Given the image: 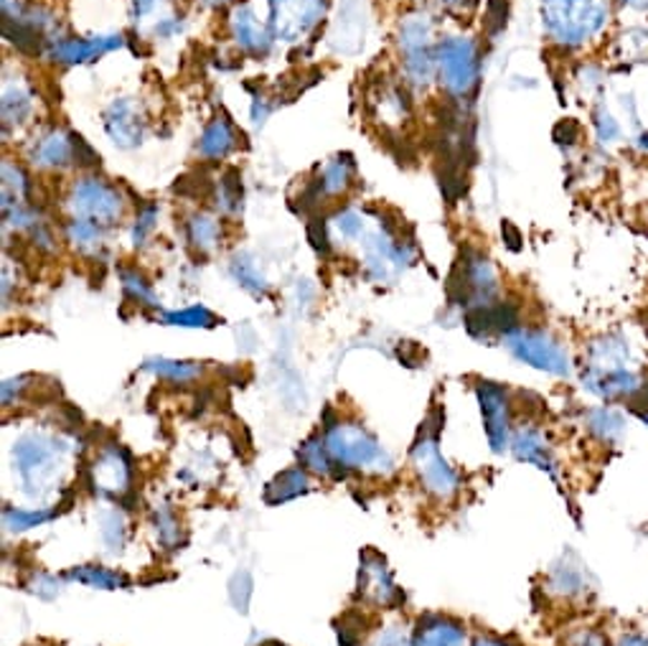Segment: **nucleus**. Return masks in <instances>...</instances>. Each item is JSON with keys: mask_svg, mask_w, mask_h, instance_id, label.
Listing matches in <instances>:
<instances>
[{"mask_svg": "<svg viewBox=\"0 0 648 646\" xmlns=\"http://www.w3.org/2000/svg\"><path fill=\"white\" fill-rule=\"evenodd\" d=\"M646 375L644 354L624 329L598 334L585 349L580 382L595 400L628 407L644 389Z\"/></svg>", "mask_w": 648, "mask_h": 646, "instance_id": "1", "label": "nucleus"}, {"mask_svg": "<svg viewBox=\"0 0 648 646\" xmlns=\"http://www.w3.org/2000/svg\"><path fill=\"white\" fill-rule=\"evenodd\" d=\"M616 16L612 0H541L539 21L562 51H580L606 37Z\"/></svg>", "mask_w": 648, "mask_h": 646, "instance_id": "2", "label": "nucleus"}, {"mask_svg": "<svg viewBox=\"0 0 648 646\" xmlns=\"http://www.w3.org/2000/svg\"><path fill=\"white\" fill-rule=\"evenodd\" d=\"M501 294L499 272H496L494 262L486 258L481 250L466 247L452 268L448 278V300L456 308H483L491 306Z\"/></svg>", "mask_w": 648, "mask_h": 646, "instance_id": "3", "label": "nucleus"}, {"mask_svg": "<svg viewBox=\"0 0 648 646\" xmlns=\"http://www.w3.org/2000/svg\"><path fill=\"white\" fill-rule=\"evenodd\" d=\"M504 347L511 351V357L545 375L559 379L572 377V357L562 341L552 331L541 329V326H519L504 339Z\"/></svg>", "mask_w": 648, "mask_h": 646, "instance_id": "4", "label": "nucleus"}, {"mask_svg": "<svg viewBox=\"0 0 648 646\" xmlns=\"http://www.w3.org/2000/svg\"><path fill=\"white\" fill-rule=\"evenodd\" d=\"M438 77L452 100H468L481 85V49L468 37L438 43Z\"/></svg>", "mask_w": 648, "mask_h": 646, "instance_id": "5", "label": "nucleus"}, {"mask_svg": "<svg viewBox=\"0 0 648 646\" xmlns=\"http://www.w3.org/2000/svg\"><path fill=\"white\" fill-rule=\"evenodd\" d=\"M326 446L331 450L333 461L346 471L353 468H375V471H392V458L379 440L363 430L361 425L339 423L336 428L326 430Z\"/></svg>", "mask_w": 648, "mask_h": 646, "instance_id": "6", "label": "nucleus"}, {"mask_svg": "<svg viewBox=\"0 0 648 646\" xmlns=\"http://www.w3.org/2000/svg\"><path fill=\"white\" fill-rule=\"evenodd\" d=\"M473 389L478 407H481L488 446L496 456H501L511 448V436L517 430L514 428V397L509 387L491 382V379H478Z\"/></svg>", "mask_w": 648, "mask_h": 646, "instance_id": "7", "label": "nucleus"}, {"mask_svg": "<svg viewBox=\"0 0 648 646\" xmlns=\"http://www.w3.org/2000/svg\"><path fill=\"white\" fill-rule=\"evenodd\" d=\"M69 209L74 219H87L102 227L118 222L122 215V197L118 186L102 179H79L69 193Z\"/></svg>", "mask_w": 648, "mask_h": 646, "instance_id": "8", "label": "nucleus"}, {"mask_svg": "<svg viewBox=\"0 0 648 646\" xmlns=\"http://www.w3.org/2000/svg\"><path fill=\"white\" fill-rule=\"evenodd\" d=\"M61 450H64V444H59L57 438L39 436V433H31V436L16 440L13 464L19 468L23 486H29L33 491V486H41L47 481L54 474Z\"/></svg>", "mask_w": 648, "mask_h": 646, "instance_id": "9", "label": "nucleus"}, {"mask_svg": "<svg viewBox=\"0 0 648 646\" xmlns=\"http://www.w3.org/2000/svg\"><path fill=\"white\" fill-rule=\"evenodd\" d=\"M412 461L417 466V474H420L422 486L430 494H435V497L448 499L458 491L460 476L456 468L442 458L438 438L430 436V433L420 430V438H417V444L412 448Z\"/></svg>", "mask_w": 648, "mask_h": 646, "instance_id": "10", "label": "nucleus"}, {"mask_svg": "<svg viewBox=\"0 0 648 646\" xmlns=\"http://www.w3.org/2000/svg\"><path fill=\"white\" fill-rule=\"evenodd\" d=\"M132 481V458L126 448L118 444H104L100 458H94L90 468V486L92 491H100L102 497L120 501L130 494Z\"/></svg>", "mask_w": 648, "mask_h": 646, "instance_id": "11", "label": "nucleus"}, {"mask_svg": "<svg viewBox=\"0 0 648 646\" xmlns=\"http://www.w3.org/2000/svg\"><path fill=\"white\" fill-rule=\"evenodd\" d=\"M323 13L326 0H270V31L282 41H298Z\"/></svg>", "mask_w": 648, "mask_h": 646, "instance_id": "12", "label": "nucleus"}, {"mask_svg": "<svg viewBox=\"0 0 648 646\" xmlns=\"http://www.w3.org/2000/svg\"><path fill=\"white\" fill-rule=\"evenodd\" d=\"M466 331L478 341H491V339H506L511 331H517L521 321V311L511 300H496L491 306L483 308H470L463 316Z\"/></svg>", "mask_w": 648, "mask_h": 646, "instance_id": "13", "label": "nucleus"}, {"mask_svg": "<svg viewBox=\"0 0 648 646\" xmlns=\"http://www.w3.org/2000/svg\"><path fill=\"white\" fill-rule=\"evenodd\" d=\"M359 596L377 606H399L405 604V593L395 586L385 557L367 550L361 557L359 570Z\"/></svg>", "mask_w": 648, "mask_h": 646, "instance_id": "14", "label": "nucleus"}, {"mask_svg": "<svg viewBox=\"0 0 648 646\" xmlns=\"http://www.w3.org/2000/svg\"><path fill=\"white\" fill-rule=\"evenodd\" d=\"M509 450L514 454V458H517V461L535 466V468H539V471H545L547 476H552V479H559V464H557L555 448H552V444H549V438L545 436V430H541L539 425L527 423V425H521V428L514 430Z\"/></svg>", "mask_w": 648, "mask_h": 646, "instance_id": "15", "label": "nucleus"}, {"mask_svg": "<svg viewBox=\"0 0 648 646\" xmlns=\"http://www.w3.org/2000/svg\"><path fill=\"white\" fill-rule=\"evenodd\" d=\"M547 590L552 596L562 600H582L592 593V575L585 568V563L577 555H562L559 560L549 568V575L545 580Z\"/></svg>", "mask_w": 648, "mask_h": 646, "instance_id": "16", "label": "nucleus"}, {"mask_svg": "<svg viewBox=\"0 0 648 646\" xmlns=\"http://www.w3.org/2000/svg\"><path fill=\"white\" fill-rule=\"evenodd\" d=\"M104 130H108L114 146L130 150L143 143L146 120L136 108V102L128 100V97H120V100H114L104 110Z\"/></svg>", "mask_w": 648, "mask_h": 646, "instance_id": "17", "label": "nucleus"}, {"mask_svg": "<svg viewBox=\"0 0 648 646\" xmlns=\"http://www.w3.org/2000/svg\"><path fill=\"white\" fill-rule=\"evenodd\" d=\"M126 39L120 33H110V37H87V39H57L51 43L49 57L51 61L64 67H74V64H87V61L100 59L108 51L120 49Z\"/></svg>", "mask_w": 648, "mask_h": 646, "instance_id": "18", "label": "nucleus"}, {"mask_svg": "<svg viewBox=\"0 0 648 646\" xmlns=\"http://www.w3.org/2000/svg\"><path fill=\"white\" fill-rule=\"evenodd\" d=\"M582 425L595 444L618 448L628 436V415L616 405L600 402L582 413Z\"/></svg>", "mask_w": 648, "mask_h": 646, "instance_id": "19", "label": "nucleus"}, {"mask_svg": "<svg viewBox=\"0 0 648 646\" xmlns=\"http://www.w3.org/2000/svg\"><path fill=\"white\" fill-rule=\"evenodd\" d=\"M415 646H463L466 644V624L446 614H425L417 618Z\"/></svg>", "mask_w": 648, "mask_h": 646, "instance_id": "20", "label": "nucleus"}, {"mask_svg": "<svg viewBox=\"0 0 648 646\" xmlns=\"http://www.w3.org/2000/svg\"><path fill=\"white\" fill-rule=\"evenodd\" d=\"M229 26H232V37L239 43V49L250 51V54L257 57H265L272 49V31H268L257 21L252 6H237L232 11V19H229Z\"/></svg>", "mask_w": 648, "mask_h": 646, "instance_id": "21", "label": "nucleus"}, {"mask_svg": "<svg viewBox=\"0 0 648 646\" xmlns=\"http://www.w3.org/2000/svg\"><path fill=\"white\" fill-rule=\"evenodd\" d=\"M612 61L624 67L648 64V26L630 23L610 43Z\"/></svg>", "mask_w": 648, "mask_h": 646, "instance_id": "22", "label": "nucleus"}, {"mask_svg": "<svg viewBox=\"0 0 648 646\" xmlns=\"http://www.w3.org/2000/svg\"><path fill=\"white\" fill-rule=\"evenodd\" d=\"M300 466L316 476H333V479H346L349 471L333 461L331 450L326 446V436H310L298 450Z\"/></svg>", "mask_w": 648, "mask_h": 646, "instance_id": "23", "label": "nucleus"}, {"mask_svg": "<svg viewBox=\"0 0 648 646\" xmlns=\"http://www.w3.org/2000/svg\"><path fill=\"white\" fill-rule=\"evenodd\" d=\"M592 138L600 148H616L628 140V128L616 110H610L606 100H598L592 108Z\"/></svg>", "mask_w": 648, "mask_h": 646, "instance_id": "24", "label": "nucleus"}, {"mask_svg": "<svg viewBox=\"0 0 648 646\" xmlns=\"http://www.w3.org/2000/svg\"><path fill=\"white\" fill-rule=\"evenodd\" d=\"M31 158L41 168H67L69 163H74L72 136H64L59 130L47 132L37 143V148H33Z\"/></svg>", "mask_w": 648, "mask_h": 646, "instance_id": "25", "label": "nucleus"}, {"mask_svg": "<svg viewBox=\"0 0 648 646\" xmlns=\"http://www.w3.org/2000/svg\"><path fill=\"white\" fill-rule=\"evenodd\" d=\"M310 491V476L303 466L288 468L275 476V479L265 486V501L275 507V504H286L290 499H298L300 494Z\"/></svg>", "mask_w": 648, "mask_h": 646, "instance_id": "26", "label": "nucleus"}, {"mask_svg": "<svg viewBox=\"0 0 648 646\" xmlns=\"http://www.w3.org/2000/svg\"><path fill=\"white\" fill-rule=\"evenodd\" d=\"M237 148V130L227 118L211 120L199 138V153L203 158H227Z\"/></svg>", "mask_w": 648, "mask_h": 646, "instance_id": "27", "label": "nucleus"}, {"mask_svg": "<svg viewBox=\"0 0 648 646\" xmlns=\"http://www.w3.org/2000/svg\"><path fill=\"white\" fill-rule=\"evenodd\" d=\"M69 580L82 583L87 588H100V590H118V588H128L130 578L126 573L110 570L104 565H79V568L67 573Z\"/></svg>", "mask_w": 648, "mask_h": 646, "instance_id": "28", "label": "nucleus"}, {"mask_svg": "<svg viewBox=\"0 0 648 646\" xmlns=\"http://www.w3.org/2000/svg\"><path fill=\"white\" fill-rule=\"evenodd\" d=\"M229 272H232V278L242 286L245 290H250L255 296H265L270 290V282L268 278L262 276L260 265L252 258L250 252H237L232 262H229Z\"/></svg>", "mask_w": 648, "mask_h": 646, "instance_id": "29", "label": "nucleus"}, {"mask_svg": "<svg viewBox=\"0 0 648 646\" xmlns=\"http://www.w3.org/2000/svg\"><path fill=\"white\" fill-rule=\"evenodd\" d=\"M3 37L13 43L16 51L29 57H39L43 51V41L47 37L39 29H33L31 23H26L21 19H6L3 16Z\"/></svg>", "mask_w": 648, "mask_h": 646, "instance_id": "30", "label": "nucleus"}, {"mask_svg": "<svg viewBox=\"0 0 648 646\" xmlns=\"http://www.w3.org/2000/svg\"><path fill=\"white\" fill-rule=\"evenodd\" d=\"M0 179H3V211L26 203L31 193V181L19 163L8 161L6 158L3 168H0Z\"/></svg>", "mask_w": 648, "mask_h": 646, "instance_id": "31", "label": "nucleus"}, {"mask_svg": "<svg viewBox=\"0 0 648 646\" xmlns=\"http://www.w3.org/2000/svg\"><path fill=\"white\" fill-rule=\"evenodd\" d=\"M353 168H357V163H353V158L349 153L339 156L336 161H331L323 168V173L318 176V183H321L323 199L339 197V193H343L346 189H349Z\"/></svg>", "mask_w": 648, "mask_h": 646, "instance_id": "32", "label": "nucleus"}, {"mask_svg": "<svg viewBox=\"0 0 648 646\" xmlns=\"http://www.w3.org/2000/svg\"><path fill=\"white\" fill-rule=\"evenodd\" d=\"M146 371H153L156 377L168 379L173 385H191L201 377V365L197 361H176V359H148L143 365Z\"/></svg>", "mask_w": 648, "mask_h": 646, "instance_id": "33", "label": "nucleus"}, {"mask_svg": "<svg viewBox=\"0 0 648 646\" xmlns=\"http://www.w3.org/2000/svg\"><path fill=\"white\" fill-rule=\"evenodd\" d=\"M219 222L211 215H193L186 222V237H189L191 247H197L199 252H209L219 245Z\"/></svg>", "mask_w": 648, "mask_h": 646, "instance_id": "34", "label": "nucleus"}, {"mask_svg": "<svg viewBox=\"0 0 648 646\" xmlns=\"http://www.w3.org/2000/svg\"><path fill=\"white\" fill-rule=\"evenodd\" d=\"M33 110L31 95L21 90V87H8L3 92V102H0V112H3V128L8 130L11 126H21V122L29 118Z\"/></svg>", "mask_w": 648, "mask_h": 646, "instance_id": "35", "label": "nucleus"}, {"mask_svg": "<svg viewBox=\"0 0 648 646\" xmlns=\"http://www.w3.org/2000/svg\"><path fill=\"white\" fill-rule=\"evenodd\" d=\"M59 517V509H47V507H39V509H16V507H6L3 509V521L8 529H13V533H23V529H33V527H41L47 525V521L57 519Z\"/></svg>", "mask_w": 648, "mask_h": 646, "instance_id": "36", "label": "nucleus"}, {"mask_svg": "<svg viewBox=\"0 0 648 646\" xmlns=\"http://www.w3.org/2000/svg\"><path fill=\"white\" fill-rule=\"evenodd\" d=\"M242 197H245L242 176H239L237 168H227L219 179L217 203L221 207V211H227V215H237V211L242 209Z\"/></svg>", "mask_w": 648, "mask_h": 646, "instance_id": "37", "label": "nucleus"}, {"mask_svg": "<svg viewBox=\"0 0 648 646\" xmlns=\"http://www.w3.org/2000/svg\"><path fill=\"white\" fill-rule=\"evenodd\" d=\"M120 282H122V290H126L130 304L146 306V308H161V304H158V298L153 294V288H150V282L140 276L138 270H120Z\"/></svg>", "mask_w": 648, "mask_h": 646, "instance_id": "38", "label": "nucleus"}, {"mask_svg": "<svg viewBox=\"0 0 648 646\" xmlns=\"http://www.w3.org/2000/svg\"><path fill=\"white\" fill-rule=\"evenodd\" d=\"M168 326H181V329H215L219 318L209 311L207 306H191L183 311H171L163 316Z\"/></svg>", "mask_w": 648, "mask_h": 646, "instance_id": "39", "label": "nucleus"}, {"mask_svg": "<svg viewBox=\"0 0 648 646\" xmlns=\"http://www.w3.org/2000/svg\"><path fill=\"white\" fill-rule=\"evenodd\" d=\"M67 237L77 250H84V252L97 250V247L102 245L104 227L97 222H87V219H72V222L67 225Z\"/></svg>", "mask_w": 648, "mask_h": 646, "instance_id": "40", "label": "nucleus"}, {"mask_svg": "<svg viewBox=\"0 0 648 646\" xmlns=\"http://www.w3.org/2000/svg\"><path fill=\"white\" fill-rule=\"evenodd\" d=\"M156 535L158 543L168 547V550H179L181 545H186V533L179 517L173 515V509L156 511Z\"/></svg>", "mask_w": 648, "mask_h": 646, "instance_id": "41", "label": "nucleus"}, {"mask_svg": "<svg viewBox=\"0 0 648 646\" xmlns=\"http://www.w3.org/2000/svg\"><path fill=\"white\" fill-rule=\"evenodd\" d=\"M509 13H511V0H486L483 26H486L488 39H496L499 33L506 31Z\"/></svg>", "mask_w": 648, "mask_h": 646, "instance_id": "42", "label": "nucleus"}, {"mask_svg": "<svg viewBox=\"0 0 648 646\" xmlns=\"http://www.w3.org/2000/svg\"><path fill=\"white\" fill-rule=\"evenodd\" d=\"M577 79H580L585 92L595 97V100H602L600 95L602 90H606V69H602V64L585 61V64H580V69H577Z\"/></svg>", "mask_w": 648, "mask_h": 646, "instance_id": "43", "label": "nucleus"}, {"mask_svg": "<svg viewBox=\"0 0 648 646\" xmlns=\"http://www.w3.org/2000/svg\"><path fill=\"white\" fill-rule=\"evenodd\" d=\"M156 222H158V207L156 203H143L136 217V225H132V245L143 247L150 232L156 229Z\"/></svg>", "mask_w": 648, "mask_h": 646, "instance_id": "44", "label": "nucleus"}, {"mask_svg": "<svg viewBox=\"0 0 648 646\" xmlns=\"http://www.w3.org/2000/svg\"><path fill=\"white\" fill-rule=\"evenodd\" d=\"M173 191L186 199H207L211 193V181L199 173H186L181 179H176Z\"/></svg>", "mask_w": 648, "mask_h": 646, "instance_id": "45", "label": "nucleus"}, {"mask_svg": "<svg viewBox=\"0 0 648 646\" xmlns=\"http://www.w3.org/2000/svg\"><path fill=\"white\" fill-rule=\"evenodd\" d=\"M252 593H255V583L250 573H245V570L237 573L232 583H229V598H232V604L237 606V610H242V614H247V608H250Z\"/></svg>", "mask_w": 648, "mask_h": 646, "instance_id": "46", "label": "nucleus"}, {"mask_svg": "<svg viewBox=\"0 0 648 646\" xmlns=\"http://www.w3.org/2000/svg\"><path fill=\"white\" fill-rule=\"evenodd\" d=\"M102 537L110 545V550H122V545H126V521H122L118 511L102 515Z\"/></svg>", "mask_w": 648, "mask_h": 646, "instance_id": "47", "label": "nucleus"}, {"mask_svg": "<svg viewBox=\"0 0 648 646\" xmlns=\"http://www.w3.org/2000/svg\"><path fill=\"white\" fill-rule=\"evenodd\" d=\"M562 646H612L608 634L600 632L598 626H580L572 634H567Z\"/></svg>", "mask_w": 648, "mask_h": 646, "instance_id": "48", "label": "nucleus"}, {"mask_svg": "<svg viewBox=\"0 0 648 646\" xmlns=\"http://www.w3.org/2000/svg\"><path fill=\"white\" fill-rule=\"evenodd\" d=\"M552 138H555V143L559 148L572 150V148L580 146V140H582V126L577 120H559L557 126H555Z\"/></svg>", "mask_w": 648, "mask_h": 646, "instance_id": "49", "label": "nucleus"}, {"mask_svg": "<svg viewBox=\"0 0 648 646\" xmlns=\"http://www.w3.org/2000/svg\"><path fill=\"white\" fill-rule=\"evenodd\" d=\"M308 242L313 245V250L318 255H323V258L331 252V237H328V225L323 217H313L308 222Z\"/></svg>", "mask_w": 648, "mask_h": 646, "instance_id": "50", "label": "nucleus"}, {"mask_svg": "<svg viewBox=\"0 0 648 646\" xmlns=\"http://www.w3.org/2000/svg\"><path fill=\"white\" fill-rule=\"evenodd\" d=\"M29 590L37 593L39 598L51 600V598L59 596V580L54 578V575L37 570V573L31 575V580H29Z\"/></svg>", "mask_w": 648, "mask_h": 646, "instance_id": "51", "label": "nucleus"}, {"mask_svg": "<svg viewBox=\"0 0 648 646\" xmlns=\"http://www.w3.org/2000/svg\"><path fill=\"white\" fill-rule=\"evenodd\" d=\"M72 136V148H74V163L82 166V168H94L100 166V153L87 143L82 136H77V132H69Z\"/></svg>", "mask_w": 648, "mask_h": 646, "instance_id": "52", "label": "nucleus"}, {"mask_svg": "<svg viewBox=\"0 0 648 646\" xmlns=\"http://www.w3.org/2000/svg\"><path fill=\"white\" fill-rule=\"evenodd\" d=\"M336 227H339V232L343 237H361L363 219L353 209H346V211H341L339 217H336Z\"/></svg>", "mask_w": 648, "mask_h": 646, "instance_id": "53", "label": "nucleus"}, {"mask_svg": "<svg viewBox=\"0 0 648 646\" xmlns=\"http://www.w3.org/2000/svg\"><path fill=\"white\" fill-rule=\"evenodd\" d=\"M181 31H183V21L179 19V16H166V19H161L153 26V33L161 39H171Z\"/></svg>", "mask_w": 648, "mask_h": 646, "instance_id": "54", "label": "nucleus"}, {"mask_svg": "<svg viewBox=\"0 0 648 646\" xmlns=\"http://www.w3.org/2000/svg\"><path fill=\"white\" fill-rule=\"evenodd\" d=\"M166 3L168 0H136V3H132V16H136V21H143L146 16L161 11Z\"/></svg>", "mask_w": 648, "mask_h": 646, "instance_id": "55", "label": "nucleus"}, {"mask_svg": "<svg viewBox=\"0 0 648 646\" xmlns=\"http://www.w3.org/2000/svg\"><path fill=\"white\" fill-rule=\"evenodd\" d=\"M616 11H626L630 16H641L648 19V0H612Z\"/></svg>", "mask_w": 648, "mask_h": 646, "instance_id": "56", "label": "nucleus"}, {"mask_svg": "<svg viewBox=\"0 0 648 646\" xmlns=\"http://www.w3.org/2000/svg\"><path fill=\"white\" fill-rule=\"evenodd\" d=\"M501 235H504L506 247H509L511 252H519L521 247H524V237H521L519 229L514 227L511 222H504V225H501Z\"/></svg>", "mask_w": 648, "mask_h": 646, "instance_id": "57", "label": "nucleus"}, {"mask_svg": "<svg viewBox=\"0 0 648 646\" xmlns=\"http://www.w3.org/2000/svg\"><path fill=\"white\" fill-rule=\"evenodd\" d=\"M438 3L446 8V11L450 13H458V16H463V13H470V11H476L478 3L481 0H438Z\"/></svg>", "mask_w": 648, "mask_h": 646, "instance_id": "58", "label": "nucleus"}, {"mask_svg": "<svg viewBox=\"0 0 648 646\" xmlns=\"http://www.w3.org/2000/svg\"><path fill=\"white\" fill-rule=\"evenodd\" d=\"M616 646H648V634L638 632V628H628L626 634H620Z\"/></svg>", "mask_w": 648, "mask_h": 646, "instance_id": "59", "label": "nucleus"}, {"mask_svg": "<svg viewBox=\"0 0 648 646\" xmlns=\"http://www.w3.org/2000/svg\"><path fill=\"white\" fill-rule=\"evenodd\" d=\"M630 148H634L638 156L648 158V126H644L641 130H636L634 136H630Z\"/></svg>", "mask_w": 648, "mask_h": 646, "instance_id": "60", "label": "nucleus"}, {"mask_svg": "<svg viewBox=\"0 0 648 646\" xmlns=\"http://www.w3.org/2000/svg\"><path fill=\"white\" fill-rule=\"evenodd\" d=\"M375 646H407V642H405L402 634L395 632V628H389V632L379 636V642Z\"/></svg>", "mask_w": 648, "mask_h": 646, "instance_id": "61", "label": "nucleus"}, {"mask_svg": "<svg viewBox=\"0 0 648 646\" xmlns=\"http://www.w3.org/2000/svg\"><path fill=\"white\" fill-rule=\"evenodd\" d=\"M473 646H514L509 639H501V636L494 634H481L473 639Z\"/></svg>", "mask_w": 648, "mask_h": 646, "instance_id": "62", "label": "nucleus"}, {"mask_svg": "<svg viewBox=\"0 0 648 646\" xmlns=\"http://www.w3.org/2000/svg\"><path fill=\"white\" fill-rule=\"evenodd\" d=\"M211 6H221V3H227V0H209Z\"/></svg>", "mask_w": 648, "mask_h": 646, "instance_id": "63", "label": "nucleus"}]
</instances>
